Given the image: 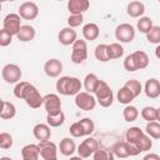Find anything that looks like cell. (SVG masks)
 Segmentation results:
<instances>
[{"mask_svg": "<svg viewBox=\"0 0 160 160\" xmlns=\"http://www.w3.org/2000/svg\"><path fill=\"white\" fill-rule=\"evenodd\" d=\"M149 56L145 51L142 50H136L132 54L128 55L124 60V68L128 71H136V70H142L148 68L149 65Z\"/></svg>", "mask_w": 160, "mask_h": 160, "instance_id": "1", "label": "cell"}, {"mask_svg": "<svg viewBox=\"0 0 160 160\" xmlns=\"http://www.w3.org/2000/svg\"><path fill=\"white\" fill-rule=\"evenodd\" d=\"M81 81L74 76H61L56 81V91L61 95H78L81 90Z\"/></svg>", "mask_w": 160, "mask_h": 160, "instance_id": "2", "label": "cell"}, {"mask_svg": "<svg viewBox=\"0 0 160 160\" xmlns=\"http://www.w3.org/2000/svg\"><path fill=\"white\" fill-rule=\"evenodd\" d=\"M95 98L100 106H102V108L111 106V104L114 101V94H112V90L110 89V86L108 85V82L100 80V82L95 90Z\"/></svg>", "mask_w": 160, "mask_h": 160, "instance_id": "3", "label": "cell"}, {"mask_svg": "<svg viewBox=\"0 0 160 160\" xmlns=\"http://www.w3.org/2000/svg\"><path fill=\"white\" fill-rule=\"evenodd\" d=\"M22 100H25L26 105L30 106L31 109H39L41 105H44V96H41L39 90L31 84L28 86Z\"/></svg>", "mask_w": 160, "mask_h": 160, "instance_id": "4", "label": "cell"}, {"mask_svg": "<svg viewBox=\"0 0 160 160\" xmlns=\"http://www.w3.org/2000/svg\"><path fill=\"white\" fill-rule=\"evenodd\" d=\"M21 69L16 64H6L1 70V76L8 84H18L21 79Z\"/></svg>", "mask_w": 160, "mask_h": 160, "instance_id": "5", "label": "cell"}, {"mask_svg": "<svg viewBox=\"0 0 160 160\" xmlns=\"http://www.w3.org/2000/svg\"><path fill=\"white\" fill-rule=\"evenodd\" d=\"M21 18L19 14H8L2 20V29H5L12 36H16L21 28Z\"/></svg>", "mask_w": 160, "mask_h": 160, "instance_id": "6", "label": "cell"}, {"mask_svg": "<svg viewBox=\"0 0 160 160\" xmlns=\"http://www.w3.org/2000/svg\"><path fill=\"white\" fill-rule=\"evenodd\" d=\"M96 98H94L90 92L86 91H80L75 96V105L84 111H90L96 106Z\"/></svg>", "mask_w": 160, "mask_h": 160, "instance_id": "7", "label": "cell"}, {"mask_svg": "<svg viewBox=\"0 0 160 160\" xmlns=\"http://www.w3.org/2000/svg\"><path fill=\"white\" fill-rule=\"evenodd\" d=\"M88 58V45L85 40H76L72 44V51H71V61L74 64H81Z\"/></svg>", "mask_w": 160, "mask_h": 160, "instance_id": "8", "label": "cell"}, {"mask_svg": "<svg viewBox=\"0 0 160 160\" xmlns=\"http://www.w3.org/2000/svg\"><path fill=\"white\" fill-rule=\"evenodd\" d=\"M115 38L120 42H131L135 38V29L132 25L124 22L116 26L115 29Z\"/></svg>", "mask_w": 160, "mask_h": 160, "instance_id": "9", "label": "cell"}, {"mask_svg": "<svg viewBox=\"0 0 160 160\" xmlns=\"http://www.w3.org/2000/svg\"><path fill=\"white\" fill-rule=\"evenodd\" d=\"M99 149V142L96 139L94 138H86L85 140H82L80 142V145L78 146V154L80 158L86 159L90 158V155H94V152Z\"/></svg>", "mask_w": 160, "mask_h": 160, "instance_id": "10", "label": "cell"}, {"mask_svg": "<svg viewBox=\"0 0 160 160\" xmlns=\"http://www.w3.org/2000/svg\"><path fill=\"white\" fill-rule=\"evenodd\" d=\"M44 108L48 115H56L61 112V100L56 94H46L44 96Z\"/></svg>", "mask_w": 160, "mask_h": 160, "instance_id": "11", "label": "cell"}, {"mask_svg": "<svg viewBox=\"0 0 160 160\" xmlns=\"http://www.w3.org/2000/svg\"><path fill=\"white\" fill-rule=\"evenodd\" d=\"M40 149V156L42 160H55L58 159V146L55 142L48 140V141H40L39 144Z\"/></svg>", "mask_w": 160, "mask_h": 160, "instance_id": "12", "label": "cell"}, {"mask_svg": "<svg viewBox=\"0 0 160 160\" xmlns=\"http://www.w3.org/2000/svg\"><path fill=\"white\" fill-rule=\"evenodd\" d=\"M19 15L25 20H34L39 15V8L32 1H25L19 6Z\"/></svg>", "mask_w": 160, "mask_h": 160, "instance_id": "13", "label": "cell"}, {"mask_svg": "<svg viewBox=\"0 0 160 160\" xmlns=\"http://www.w3.org/2000/svg\"><path fill=\"white\" fill-rule=\"evenodd\" d=\"M44 71L49 78H58L62 71V62L59 59H49L44 64Z\"/></svg>", "mask_w": 160, "mask_h": 160, "instance_id": "14", "label": "cell"}, {"mask_svg": "<svg viewBox=\"0 0 160 160\" xmlns=\"http://www.w3.org/2000/svg\"><path fill=\"white\" fill-rule=\"evenodd\" d=\"M89 0H69L68 2V10L70 15H81L89 9Z\"/></svg>", "mask_w": 160, "mask_h": 160, "instance_id": "15", "label": "cell"}, {"mask_svg": "<svg viewBox=\"0 0 160 160\" xmlns=\"http://www.w3.org/2000/svg\"><path fill=\"white\" fill-rule=\"evenodd\" d=\"M144 92L149 99H156L160 96V81L155 78L148 79L144 85Z\"/></svg>", "mask_w": 160, "mask_h": 160, "instance_id": "16", "label": "cell"}, {"mask_svg": "<svg viewBox=\"0 0 160 160\" xmlns=\"http://www.w3.org/2000/svg\"><path fill=\"white\" fill-rule=\"evenodd\" d=\"M76 36H78V35H76V31H75L72 28H69V26H68V28H64V29L60 30L58 39H59L60 44L68 46V45H72V44L78 40Z\"/></svg>", "mask_w": 160, "mask_h": 160, "instance_id": "17", "label": "cell"}, {"mask_svg": "<svg viewBox=\"0 0 160 160\" xmlns=\"http://www.w3.org/2000/svg\"><path fill=\"white\" fill-rule=\"evenodd\" d=\"M32 134L36 140L40 141H48L51 136V130L48 124H36L32 129Z\"/></svg>", "mask_w": 160, "mask_h": 160, "instance_id": "18", "label": "cell"}, {"mask_svg": "<svg viewBox=\"0 0 160 160\" xmlns=\"http://www.w3.org/2000/svg\"><path fill=\"white\" fill-rule=\"evenodd\" d=\"M22 160H39L40 149L36 144H28L21 149Z\"/></svg>", "mask_w": 160, "mask_h": 160, "instance_id": "19", "label": "cell"}, {"mask_svg": "<svg viewBox=\"0 0 160 160\" xmlns=\"http://www.w3.org/2000/svg\"><path fill=\"white\" fill-rule=\"evenodd\" d=\"M126 12L131 18H141L145 12V5L141 1H130L126 6Z\"/></svg>", "mask_w": 160, "mask_h": 160, "instance_id": "20", "label": "cell"}, {"mask_svg": "<svg viewBox=\"0 0 160 160\" xmlns=\"http://www.w3.org/2000/svg\"><path fill=\"white\" fill-rule=\"evenodd\" d=\"M16 115V108L12 102L2 100L1 101V110H0V118L4 120H10Z\"/></svg>", "mask_w": 160, "mask_h": 160, "instance_id": "21", "label": "cell"}, {"mask_svg": "<svg viewBox=\"0 0 160 160\" xmlns=\"http://www.w3.org/2000/svg\"><path fill=\"white\" fill-rule=\"evenodd\" d=\"M99 34H100L99 26L94 22H89L82 28V36L85 40H90V41L96 40L99 38Z\"/></svg>", "mask_w": 160, "mask_h": 160, "instance_id": "22", "label": "cell"}, {"mask_svg": "<svg viewBox=\"0 0 160 160\" xmlns=\"http://www.w3.org/2000/svg\"><path fill=\"white\" fill-rule=\"evenodd\" d=\"M59 149H60V152L64 156H70L76 151V145H75V141L71 138H64L60 141Z\"/></svg>", "mask_w": 160, "mask_h": 160, "instance_id": "23", "label": "cell"}, {"mask_svg": "<svg viewBox=\"0 0 160 160\" xmlns=\"http://www.w3.org/2000/svg\"><path fill=\"white\" fill-rule=\"evenodd\" d=\"M112 154L120 159H124V158H129L130 156V152H129V148H128V142L126 141H118L115 142L111 149Z\"/></svg>", "mask_w": 160, "mask_h": 160, "instance_id": "24", "label": "cell"}, {"mask_svg": "<svg viewBox=\"0 0 160 160\" xmlns=\"http://www.w3.org/2000/svg\"><path fill=\"white\" fill-rule=\"evenodd\" d=\"M35 34H36L35 29L31 25H22L20 28V31L16 35V38H18V40H20L22 42H26V41H31L35 38Z\"/></svg>", "mask_w": 160, "mask_h": 160, "instance_id": "25", "label": "cell"}, {"mask_svg": "<svg viewBox=\"0 0 160 160\" xmlns=\"http://www.w3.org/2000/svg\"><path fill=\"white\" fill-rule=\"evenodd\" d=\"M99 82H100V80H99V78H98L95 74H92V72L88 74V75L84 78V88H85L86 92L95 94V90H96Z\"/></svg>", "mask_w": 160, "mask_h": 160, "instance_id": "26", "label": "cell"}, {"mask_svg": "<svg viewBox=\"0 0 160 160\" xmlns=\"http://www.w3.org/2000/svg\"><path fill=\"white\" fill-rule=\"evenodd\" d=\"M144 135V131L138 128V126H132V128H129L125 132V139H126V142L129 144H135L141 136Z\"/></svg>", "mask_w": 160, "mask_h": 160, "instance_id": "27", "label": "cell"}, {"mask_svg": "<svg viewBox=\"0 0 160 160\" xmlns=\"http://www.w3.org/2000/svg\"><path fill=\"white\" fill-rule=\"evenodd\" d=\"M108 55L110 60L120 59L124 55V48L120 45V42H111L108 45Z\"/></svg>", "mask_w": 160, "mask_h": 160, "instance_id": "28", "label": "cell"}, {"mask_svg": "<svg viewBox=\"0 0 160 160\" xmlns=\"http://www.w3.org/2000/svg\"><path fill=\"white\" fill-rule=\"evenodd\" d=\"M116 96H118V101L120 104H124V105H130V102L135 99V96L132 95V92L129 89H126L125 86L120 88V90L118 91V95Z\"/></svg>", "mask_w": 160, "mask_h": 160, "instance_id": "29", "label": "cell"}, {"mask_svg": "<svg viewBox=\"0 0 160 160\" xmlns=\"http://www.w3.org/2000/svg\"><path fill=\"white\" fill-rule=\"evenodd\" d=\"M122 116H124L125 121L132 122V121H135V120L138 119V116H139V110H138L135 106H132V105H126V106L124 108V110H122Z\"/></svg>", "mask_w": 160, "mask_h": 160, "instance_id": "30", "label": "cell"}, {"mask_svg": "<svg viewBox=\"0 0 160 160\" xmlns=\"http://www.w3.org/2000/svg\"><path fill=\"white\" fill-rule=\"evenodd\" d=\"M152 26H154V25H152V20H151L150 18H148V16H141V18L138 20V22H136L138 30H139L140 32H144V34H148V32L151 30Z\"/></svg>", "mask_w": 160, "mask_h": 160, "instance_id": "31", "label": "cell"}, {"mask_svg": "<svg viewBox=\"0 0 160 160\" xmlns=\"http://www.w3.org/2000/svg\"><path fill=\"white\" fill-rule=\"evenodd\" d=\"M146 135H149L152 139H160V122L159 121H151L146 124L145 128Z\"/></svg>", "mask_w": 160, "mask_h": 160, "instance_id": "32", "label": "cell"}, {"mask_svg": "<svg viewBox=\"0 0 160 160\" xmlns=\"http://www.w3.org/2000/svg\"><path fill=\"white\" fill-rule=\"evenodd\" d=\"M94 55L95 58L101 61V62H106L109 61V55H108V45L106 44H99L96 48H95V51H94Z\"/></svg>", "mask_w": 160, "mask_h": 160, "instance_id": "33", "label": "cell"}, {"mask_svg": "<svg viewBox=\"0 0 160 160\" xmlns=\"http://www.w3.org/2000/svg\"><path fill=\"white\" fill-rule=\"evenodd\" d=\"M124 86H125L126 89H129V90L132 92V95H134L135 98L139 96V95L141 94V91H142V85H141V82H140L139 80H136V79H130V80H128Z\"/></svg>", "mask_w": 160, "mask_h": 160, "instance_id": "34", "label": "cell"}, {"mask_svg": "<svg viewBox=\"0 0 160 160\" xmlns=\"http://www.w3.org/2000/svg\"><path fill=\"white\" fill-rule=\"evenodd\" d=\"M140 114L144 120H146L148 122H151V121H155L158 118V109L154 106H145L142 108Z\"/></svg>", "mask_w": 160, "mask_h": 160, "instance_id": "35", "label": "cell"}, {"mask_svg": "<svg viewBox=\"0 0 160 160\" xmlns=\"http://www.w3.org/2000/svg\"><path fill=\"white\" fill-rule=\"evenodd\" d=\"M64 121H65V115L62 111L56 115H46V122L51 128H59L60 125L64 124Z\"/></svg>", "mask_w": 160, "mask_h": 160, "instance_id": "36", "label": "cell"}, {"mask_svg": "<svg viewBox=\"0 0 160 160\" xmlns=\"http://www.w3.org/2000/svg\"><path fill=\"white\" fill-rule=\"evenodd\" d=\"M135 145H136V148L139 149L140 152H144V151H148V150L151 149V146H152V141H151V138H150L149 135L144 134V135L135 142Z\"/></svg>", "mask_w": 160, "mask_h": 160, "instance_id": "37", "label": "cell"}, {"mask_svg": "<svg viewBox=\"0 0 160 160\" xmlns=\"http://www.w3.org/2000/svg\"><path fill=\"white\" fill-rule=\"evenodd\" d=\"M114 158H115V155L112 154L111 150H109V149H100V148L92 155L94 160H114Z\"/></svg>", "mask_w": 160, "mask_h": 160, "instance_id": "38", "label": "cell"}, {"mask_svg": "<svg viewBox=\"0 0 160 160\" xmlns=\"http://www.w3.org/2000/svg\"><path fill=\"white\" fill-rule=\"evenodd\" d=\"M146 40L151 44H160V26H152L146 34Z\"/></svg>", "mask_w": 160, "mask_h": 160, "instance_id": "39", "label": "cell"}, {"mask_svg": "<svg viewBox=\"0 0 160 160\" xmlns=\"http://www.w3.org/2000/svg\"><path fill=\"white\" fill-rule=\"evenodd\" d=\"M79 121H80V124H81V126H82V130H84L85 136H89V135L94 131V129H95L94 121H92L91 119H89V118H84V119H81V120H79Z\"/></svg>", "mask_w": 160, "mask_h": 160, "instance_id": "40", "label": "cell"}, {"mask_svg": "<svg viewBox=\"0 0 160 160\" xmlns=\"http://www.w3.org/2000/svg\"><path fill=\"white\" fill-rule=\"evenodd\" d=\"M29 84L30 82H28V81H20V82H18L15 85V88H14V95H15V98L24 99V94H25V90L29 86Z\"/></svg>", "mask_w": 160, "mask_h": 160, "instance_id": "41", "label": "cell"}, {"mask_svg": "<svg viewBox=\"0 0 160 160\" xmlns=\"http://www.w3.org/2000/svg\"><path fill=\"white\" fill-rule=\"evenodd\" d=\"M69 131H70V134H71L72 138H81V136H85L80 121H76V122L71 124L70 128H69Z\"/></svg>", "mask_w": 160, "mask_h": 160, "instance_id": "42", "label": "cell"}, {"mask_svg": "<svg viewBox=\"0 0 160 160\" xmlns=\"http://www.w3.org/2000/svg\"><path fill=\"white\" fill-rule=\"evenodd\" d=\"M12 136L8 132L0 134V148L1 149H10L12 146Z\"/></svg>", "mask_w": 160, "mask_h": 160, "instance_id": "43", "label": "cell"}, {"mask_svg": "<svg viewBox=\"0 0 160 160\" xmlns=\"http://www.w3.org/2000/svg\"><path fill=\"white\" fill-rule=\"evenodd\" d=\"M11 41H12V35L9 34L5 29H1L0 30V46L5 48V46L10 45Z\"/></svg>", "mask_w": 160, "mask_h": 160, "instance_id": "44", "label": "cell"}, {"mask_svg": "<svg viewBox=\"0 0 160 160\" xmlns=\"http://www.w3.org/2000/svg\"><path fill=\"white\" fill-rule=\"evenodd\" d=\"M82 21H84V16H82V14H81V15H70V16L68 18L69 28H72V29L80 26V25L82 24Z\"/></svg>", "mask_w": 160, "mask_h": 160, "instance_id": "45", "label": "cell"}, {"mask_svg": "<svg viewBox=\"0 0 160 160\" xmlns=\"http://www.w3.org/2000/svg\"><path fill=\"white\" fill-rule=\"evenodd\" d=\"M142 160H160V156L158 154H154V152H150V154H146Z\"/></svg>", "mask_w": 160, "mask_h": 160, "instance_id": "46", "label": "cell"}, {"mask_svg": "<svg viewBox=\"0 0 160 160\" xmlns=\"http://www.w3.org/2000/svg\"><path fill=\"white\" fill-rule=\"evenodd\" d=\"M155 56L158 58V59H160V44L156 46V49H155Z\"/></svg>", "mask_w": 160, "mask_h": 160, "instance_id": "47", "label": "cell"}, {"mask_svg": "<svg viewBox=\"0 0 160 160\" xmlns=\"http://www.w3.org/2000/svg\"><path fill=\"white\" fill-rule=\"evenodd\" d=\"M69 160H82V158H80V156H71Z\"/></svg>", "mask_w": 160, "mask_h": 160, "instance_id": "48", "label": "cell"}, {"mask_svg": "<svg viewBox=\"0 0 160 160\" xmlns=\"http://www.w3.org/2000/svg\"><path fill=\"white\" fill-rule=\"evenodd\" d=\"M156 120H158V121L160 122V108L158 109V118H156Z\"/></svg>", "mask_w": 160, "mask_h": 160, "instance_id": "49", "label": "cell"}, {"mask_svg": "<svg viewBox=\"0 0 160 160\" xmlns=\"http://www.w3.org/2000/svg\"><path fill=\"white\" fill-rule=\"evenodd\" d=\"M0 160H12V159L11 158H8V156H2Z\"/></svg>", "mask_w": 160, "mask_h": 160, "instance_id": "50", "label": "cell"}, {"mask_svg": "<svg viewBox=\"0 0 160 160\" xmlns=\"http://www.w3.org/2000/svg\"><path fill=\"white\" fill-rule=\"evenodd\" d=\"M55 160H58V159H55Z\"/></svg>", "mask_w": 160, "mask_h": 160, "instance_id": "51", "label": "cell"}]
</instances>
